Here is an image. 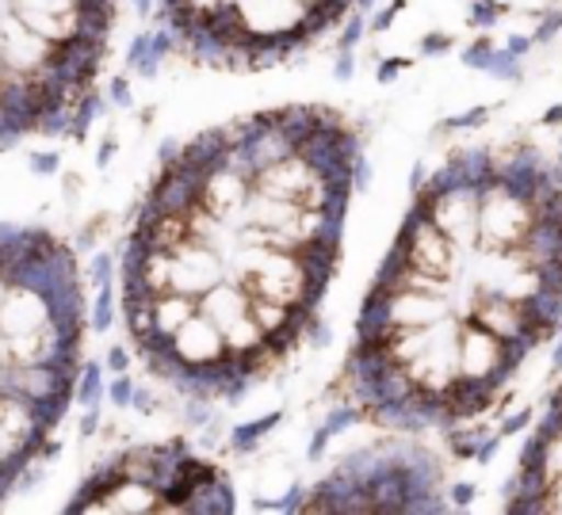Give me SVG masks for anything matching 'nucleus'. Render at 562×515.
I'll use <instances>...</instances> for the list:
<instances>
[{"label": "nucleus", "mask_w": 562, "mask_h": 515, "mask_svg": "<svg viewBox=\"0 0 562 515\" xmlns=\"http://www.w3.org/2000/svg\"><path fill=\"white\" fill-rule=\"evenodd\" d=\"M513 512H562V390L536 427L509 496Z\"/></svg>", "instance_id": "0eeeda50"}, {"label": "nucleus", "mask_w": 562, "mask_h": 515, "mask_svg": "<svg viewBox=\"0 0 562 515\" xmlns=\"http://www.w3.org/2000/svg\"><path fill=\"white\" fill-rule=\"evenodd\" d=\"M562 321V180L540 153H459L363 302L348 401L398 427L482 416Z\"/></svg>", "instance_id": "f03ea898"}, {"label": "nucleus", "mask_w": 562, "mask_h": 515, "mask_svg": "<svg viewBox=\"0 0 562 515\" xmlns=\"http://www.w3.org/2000/svg\"><path fill=\"white\" fill-rule=\"evenodd\" d=\"M360 138L329 107L211 126L165 161L123 249V324L154 375L234 398L303 340L340 260Z\"/></svg>", "instance_id": "f257e3e1"}, {"label": "nucleus", "mask_w": 562, "mask_h": 515, "mask_svg": "<svg viewBox=\"0 0 562 515\" xmlns=\"http://www.w3.org/2000/svg\"><path fill=\"white\" fill-rule=\"evenodd\" d=\"M169 43L215 69H260L326 35L352 0H154Z\"/></svg>", "instance_id": "39448f33"}, {"label": "nucleus", "mask_w": 562, "mask_h": 515, "mask_svg": "<svg viewBox=\"0 0 562 515\" xmlns=\"http://www.w3.org/2000/svg\"><path fill=\"white\" fill-rule=\"evenodd\" d=\"M119 0H0V141L61 130L92 100Z\"/></svg>", "instance_id": "20e7f679"}, {"label": "nucleus", "mask_w": 562, "mask_h": 515, "mask_svg": "<svg viewBox=\"0 0 562 515\" xmlns=\"http://www.w3.org/2000/svg\"><path fill=\"white\" fill-rule=\"evenodd\" d=\"M81 352L85 290L69 244L0 226V501L66 416Z\"/></svg>", "instance_id": "7ed1b4c3"}, {"label": "nucleus", "mask_w": 562, "mask_h": 515, "mask_svg": "<svg viewBox=\"0 0 562 515\" xmlns=\"http://www.w3.org/2000/svg\"><path fill=\"white\" fill-rule=\"evenodd\" d=\"M74 512H218L229 508L223 473L180 447L119 455L92 473L69 504Z\"/></svg>", "instance_id": "423d86ee"}]
</instances>
